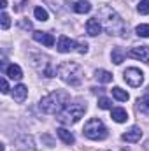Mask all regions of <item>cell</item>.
<instances>
[{
    "label": "cell",
    "instance_id": "obj_15",
    "mask_svg": "<svg viewBox=\"0 0 149 151\" xmlns=\"http://www.w3.org/2000/svg\"><path fill=\"white\" fill-rule=\"evenodd\" d=\"M4 72H5L7 77H11L12 81H19V79L23 77V70H21V67H19V65H16V63L4 67Z\"/></svg>",
    "mask_w": 149,
    "mask_h": 151
},
{
    "label": "cell",
    "instance_id": "obj_14",
    "mask_svg": "<svg viewBox=\"0 0 149 151\" xmlns=\"http://www.w3.org/2000/svg\"><path fill=\"white\" fill-rule=\"evenodd\" d=\"M34 40L40 42L46 47H53L54 46V37L51 34H46V32H34Z\"/></svg>",
    "mask_w": 149,
    "mask_h": 151
},
{
    "label": "cell",
    "instance_id": "obj_1",
    "mask_svg": "<svg viewBox=\"0 0 149 151\" xmlns=\"http://www.w3.org/2000/svg\"><path fill=\"white\" fill-rule=\"evenodd\" d=\"M98 21L102 25V28L111 35V37H121L126 32L125 21L121 19V16L112 9L111 5H102L98 9Z\"/></svg>",
    "mask_w": 149,
    "mask_h": 151
},
{
    "label": "cell",
    "instance_id": "obj_27",
    "mask_svg": "<svg viewBox=\"0 0 149 151\" xmlns=\"http://www.w3.org/2000/svg\"><path fill=\"white\" fill-rule=\"evenodd\" d=\"M0 27H2V30H7L11 27V18H9L7 12H2V16H0Z\"/></svg>",
    "mask_w": 149,
    "mask_h": 151
},
{
    "label": "cell",
    "instance_id": "obj_11",
    "mask_svg": "<svg viewBox=\"0 0 149 151\" xmlns=\"http://www.w3.org/2000/svg\"><path fill=\"white\" fill-rule=\"evenodd\" d=\"M121 139H123L125 142H139V141L142 139V128H140V127H132L128 132H125V134L121 135Z\"/></svg>",
    "mask_w": 149,
    "mask_h": 151
},
{
    "label": "cell",
    "instance_id": "obj_22",
    "mask_svg": "<svg viewBox=\"0 0 149 151\" xmlns=\"http://www.w3.org/2000/svg\"><path fill=\"white\" fill-rule=\"evenodd\" d=\"M95 77H97L100 83L105 84V83H111L114 76H112L111 72H107V70H104V69H98V70H95Z\"/></svg>",
    "mask_w": 149,
    "mask_h": 151
},
{
    "label": "cell",
    "instance_id": "obj_31",
    "mask_svg": "<svg viewBox=\"0 0 149 151\" xmlns=\"http://www.w3.org/2000/svg\"><path fill=\"white\" fill-rule=\"evenodd\" d=\"M0 4H2V5H0L2 9H5V7H7V0H0Z\"/></svg>",
    "mask_w": 149,
    "mask_h": 151
},
{
    "label": "cell",
    "instance_id": "obj_26",
    "mask_svg": "<svg viewBox=\"0 0 149 151\" xmlns=\"http://www.w3.org/2000/svg\"><path fill=\"white\" fill-rule=\"evenodd\" d=\"M98 107L100 109H112V100L107 97H100L98 99Z\"/></svg>",
    "mask_w": 149,
    "mask_h": 151
},
{
    "label": "cell",
    "instance_id": "obj_7",
    "mask_svg": "<svg viewBox=\"0 0 149 151\" xmlns=\"http://www.w3.org/2000/svg\"><path fill=\"white\" fill-rule=\"evenodd\" d=\"M123 79L126 84H130L132 88H139L142 83H144V74L140 69L137 67H128L125 72H123Z\"/></svg>",
    "mask_w": 149,
    "mask_h": 151
},
{
    "label": "cell",
    "instance_id": "obj_5",
    "mask_svg": "<svg viewBox=\"0 0 149 151\" xmlns=\"http://www.w3.org/2000/svg\"><path fill=\"white\" fill-rule=\"evenodd\" d=\"M82 134H84V137H88L91 141H104L109 135L107 127L104 125V121L100 118H91L90 121H86V125L82 128Z\"/></svg>",
    "mask_w": 149,
    "mask_h": 151
},
{
    "label": "cell",
    "instance_id": "obj_13",
    "mask_svg": "<svg viewBox=\"0 0 149 151\" xmlns=\"http://www.w3.org/2000/svg\"><path fill=\"white\" fill-rule=\"evenodd\" d=\"M27 97H28V88L25 84H16L12 88V99H14V102L21 104V102L27 100Z\"/></svg>",
    "mask_w": 149,
    "mask_h": 151
},
{
    "label": "cell",
    "instance_id": "obj_30",
    "mask_svg": "<svg viewBox=\"0 0 149 151\" xmlns=\"http://www.w3.org/2000/svg\"><path fill=\"white\" fill-rule=\"evenodd\" d=\"M19 25H21L23 28H27V30H32V23H30V21H21Z\"/></svg>",
    "mask_w": 149,
    "mask_h": 151
},
{
    "label": "cell",
    "instance_id": "obj_17",
    "mask_svg": "<svg viewBox=\"0 0 149 151\" xmlns=\"http://www.w3.org/2000/svg\"><path fill=\"white\" fill-rule=\"evenodd\" d=\"M56 134H58V137L62 139V142H65V144H69V146L75 142L74 134H72V132H69L67 128H58V130H56Z\"/></svg>",
    "mask_w": 149,
    "mask_h": 151
},
{
    "label": "cell",
    "instance_id": "obj_4",
    "mask_svg": "<svg viewBox=\"0 0 149 151\" xmlns=\"http://www.w3.org/2000/svg\"><path fill=\"white\" fill-rule=\"evenodd\" d=\"M86 113V104H82V102H74V104H69L62 113L58 114V121L62 123V125H74L77 123L82 116Z\"/></svg>",
    "mask_w": 149,
    "mask_h": 151
},
{
    "label": "cell",
    "instance_id": "obj_29",
    "mask_svg": "<svg viewBox=\"0 0 149 151\" xmlns=\"http://www.w3.org/2000/svg\"><path fill=\"white\" fill-rule=\"evenodd\" d=\"M0 86H2V93H9V83H7L5 77L0 79Z\"/></svg>",
    "mask_w": 149,
    "mask_h": 151
},
{
    "label": "cell",
    "instance_id": "obj_2",
    "mask_svg": "<svg viewBox=\"0 0 149 151\" xmlns=\"http://www.w3.org/2000/svg\"><path fill=\"white\" fill-rule=\"evenodd\" d=\"M69 104H70V95L63 90H56L42 97L39 102V107L46 114H60Z\"/></svg>",
    "mask_w": 149,
    "mask_h": 151
},
{
    "label": "cell",
    "instance_id": "obj_18",
    "mask_svg": "<svg viewBox=\"0 0 149 151\" xmlns=\"http://www.w3.org/2000/svg\"><path fill=\"white\" fill-rule=\"evenodd\" d=\"M72 9H74L77 14H88L91 11V4L88 0H77L74 5H72Z\"/></svg>",
    "mask_w": 149,
    "mask_h": 151
},
{
    "label": "cell",
    "instance_id": "obj_20",
    "mask_svg": "<svg viewBox=\"0 0 149 151\" xmlns=\"http://www.w3.org/2000/svg\"><path fill=\"white\" fill-rule=\"evenodd\" d=\"M112 97H114L116 100H119V102H126V100L130 99L128 91L123 90V88H119V86H114V88H112Z\"/></svg>",
    "mask_w": 149,
    "mask_h": 151
},
{
    "label": "cell",
    "instance_id": "obj_12",
    "mask_svg": "<svg viewBox=\"0 0 149 151\" xmlns=\"http://www.w3.org/2000/svg\"><path fill=\"white\" fill-rule=\"evenodd\" d=\"M100 32H102V25H100L98 18H90L86 21V34L90 37H97V35H100Z\"/></svg>",
    "mask_w": 149,
    "mask_h": 151
},
{
    "label": "cell",
    "instance_id": "obj_32",
    "mask_svg": "<svg viewBox=\"0 0 149 151\" xmlns=\"http://www.w3.org/2000/svg\"><path fill=\"white\" fill-rule=\"evenodd\" d=\"M121 151H126V150H121Z\"/></svg>",
    "mask_w": 149,
    "mask_h": 151
},
{
    "label": "cell",
    "instance_id": "obj_3",
    "mask_svg": "<svg viewBox=\"0 0 149 151\" xmlns=\"http://www.w3.org/2000/svg\"><path fill=\"white\" fill-rule=\"evenodd\" d=\"M56 76H58L63 83H67V84H70V86H79V84L82 83L84 70H82V67H81L79 63H75V62H63V63H60V65L56 67Z\"/></svg>",
    "mask_w": 149,
    "mask_h": 151
},
{
    "label": "cell",
    "instance_id": "obj_25",
    "mask_svg": "<svg viewBox=\"0 0 149 151\" xmlns=\"http://www.w3.org/2000/svg\"><path fill=\"white\" fill-rule=\"evenodd\" d=\"M137 11H139V14H149V0H140L139 4H137Z\"/></svg>",
    "mask_w": 149,
    "mask_h": 151
},
{
    "label": "cell",
    "instance_id": "obj_24",
    "mask_svg": "<svg viewBox=\"0 0 149 151\" xmlns=\"http://www.w3.org/2000/svg\"><path fill=\"white\" fill-rule=\"evenodd\" d=\"M135 32H137V35H139V37L148 39V37H149V25H148V23H142V25H139V27L135 28Z\"/></svg>",
    "mask_w": 149,
    "mask_h": 151
},
{
    "label": "cell",
    "instance_id": "obj_19",
    "mask_svg": "<svg viewBox=\"0 0 149 151\" xmlns=\"http://www.w3.org/2000/svg\"><path fill=\"white\" fill-rule=\"evenodd\" d=\"M112 119L116 121V123H125L126 119H128V113L123 109V107H114L112 109Z\"/></svg>",
    "mask_w": 149,
    "mask_h": 151
},
{
    "label": "cell",
    "instance_id": "obj_21",
    "mask_svg": "<svg viewBox=\"0 0 149 151\" xmlns=\"http://www.w3.org/2000/svg\"><path fill=\"white\" fill-rule=\"evenodd\" d=\"M111 60L116 65H121V63L125 62V51H123L121 47H114L112 53H111Z\"/></svg>",
    "mask_w": 149,
    "mask_h": 151
},
{
    "label": "cell",
    "instance_id": "obj_8",
    "mask_svg": "<svg viewBox=\"0 0 149 151\" xmlns=\"http://www.w3.org/2000/svg\"><path fill=\"white\" fill-rule=\"evenodd\" d=\"M14 146H16V151H35V141L32 135L23 134V135L16 137Z\"/></svg>",
    "mask_w": 149,
    "mask_h": 151
},
{
    "label": "cell",
    "instance_id": "obj_10",
    "mask_svg": "<svg viewBox=\"0 0 149 151\" xmlns=\"http://www.w3.org/2000/svg\"><path fill=\"white\" fill-rule=\"evenodd\" d=\"M130 58L140 60V62H149V46H135L128 51Z\"/></svg>",
    "mask_w": 149,
    "mask_h": 151
},
{
    "label": "cell",
    "instance_id": "obj_16",
    "mask_svg": "<svg viewBox=\"0 0 149 151\" xmlns=\"http://www.w3.org/2000/svg\"><path fill=\"white\" fill-rule=\"evenodd\" d=\"M137 111L142 113V114H146V116H149V88L146 90V93H144L142 97L137 99Z\"/></svg>",
    "mask_w": 149,
    "mask_h": 151
},
{
    "label": "cell",
    "instance_id": "obj_6",
    "mask_svg": "<svg viewBox=\"0 0 149 151\" xmlns=\"http://www.w3.org/2000/svg\"><path fill=\"white\" fill-rule=\"evenodd\" d=\"M30 63L42 77H54L56 76V67L53 65L51 58L46 55H40V53L30 55Z\"/></svg>",
    "mask_w": 149,
    "mask_h": 151
},
{
    "label": "cell",
    "instance_id": "obj_28",
    "mask_svg": "<svg viewBox=\"0 0 149 151\" xmlns=\"http://www.w3.org/2000/svg\"><path fill=\"white\" fill-rule=\"evenodd\" d=\"M75 51L81 53V55H86V53H88V44H86V42H77Z\"/></svg>",
    "mask_w": 149,
    "mask_h": 151
},
{
    "label": "cell",
    "instance_id": "obj_23",
    "mask_svg": "<svg viewBox=\"0 0 149 151\" xmlns=\"http://www.w3.org/2000/svg\"><path fill=\"white\" fill-rule=\"evenodd\" d=\"M34 16H35V19H39V21H47V19H49L47 11H46L44 7H40V5L34 9Z\"/></svg>",
    "mask_w": 149,
    "mask_h": 151
},
{
    "label": "cell",
    "instance_id": "obj_9",
    "mask_svg": "<svg viewBox=\"0 0 149 151\" xmlns=\"http://www.w3.org/2000/svg\"><path fill=\"white\" fill-rule=\"evenodd\" d=\"M75 46H77V42H75L74 39L67 37V35H60L58 42H56V49L60 53H70V51L75 49Z\"/></svg>",
    "mask_w": 149,
    "mask_h": 151
}]
</instances>
